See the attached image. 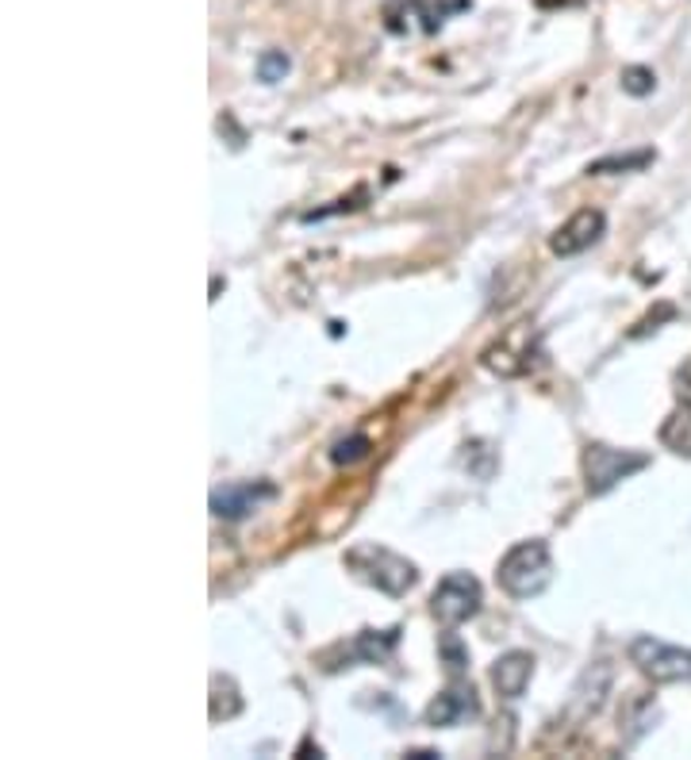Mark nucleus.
Segmentation results:
<instances>
[{
  "instance_id": "obj_5",
  "label": "nucleus",
  "mask_w": 691,
  "mask_h": 760,
  "mask_svg": "<svg viewBox=\"0 0 691 760\" xmlns=\"http://www.w3.org/2000/svg\"><path fill=\"white\" fill-rule=\"evenodd\" d=\"M480 604H485V591L480 580L472 572H446L438 580L435 596H430V615L443 626H461L469 618H477Z\"/></svg>"
},
{
  "instance_id": "obj_13",
  "label": "nucleus",
  "mask_w": 691,
  "mask_h": 760,
  "mask_svg": "<svg viewBox=\"0 0 691 760\" xmlns=\"http://www.w3.org/2000/svg\"><path fill=\"white\" fill-rule=\"evenodd\" d=\"M243 711V699H238V688L231 676H212V722H220V718H235Z\"/></svg>"
},
{
  "instance_id": "obj_17",
  "label": "nucleus",
  "mask_w": 691,
  "mask_h": 760,
  "mask_svg": "<svg viewBox=\"0 0 691 760\" xmlns=\"http://www.w3.org/2000/svg\"><path fill=\"white\" fill-rule=\"evenodd\" d=\"M369 446H373V442L365 438V434H354V438H343L335 449H331V462H335V465H354V462H362V457H369Z\"/></svg>"
},
{
  "instance_id": "obj_6",
  "label": "nucleus",
  "mask_w": 691,
  "mask_h": 760,
  "mask_svg": "<svg viewBox=\"0 0 691 760\" xmlns=\"http://www.w3.org/2000/svg\"><path fill=\"white\" fill-rule=\"evenodd\" d=\"M535 354L538 346H535V334H530V323H519V327L499 334V342H492L480 354V365L499 373V377H519V373H527L535 365Z\"/></svg>"
},
{
  "instance_id": "obj_7",
  "label": "nucleus",
  "mask_w": 691,
  "mask_h": 760,
  "mask_svg": "<svg viewBox=\"0 0 691 760\" xmlns=\"http://www.w3.org/2000/svg\"><path fill=\"white\" fill-rule=\"evenodd\" d=\"M603 231H607V215L599 212V207H580V212H572L569 220L549 235V250H553L557 257H577V254H585V250H592L596 242L603 239Z\"/></svg>"
},
{
  "instance_id": "obj_4",
  "label": "nucleus",
  "mask_w": 691,
  "mask_h": 760,
  "mask_svg": "<svg viewBox=\"0 0 691 760\" xmlns=\"http://www.w3.org/2000/svg\"><path fill=\"white\" fill-rule=\"evenodd\" d=\"M630 661L642 668L653 683H691V649L669 646L653 634L630 641Z\"/></svg>"
},
{
  "instance_id": "obj_8",
  "label": "nucleus",
  "mask_w": 691,
  "mask_h": 760,
  "mask_svg": "<svg viewBox=\"0 0 691 760\" xmlns=\"http://www.w3.org/2000/svg\"><path fill=\"white\" fill-rule=\"evenodd\" d=\"M480 711V703H477V691H472V683H449V688L443 691V696H435L430 699V707H427V726H457V722H465V718H472Z\"/></svg>"
},
{
  "instance_id": "obj_18",
  "label": "nucleus",
  "mask_w": 691,
  "mask_h": 760,
  "mask_svg": "<svg viewBox=\"0 0 691 760\" xmlns=\"http://www.w3.org/2000/svg\"><path fill=\"white\" fill-rule=\"evenodd\" d=\"M438 653H443L449 672H465V665H469V653H465V646L457 641V634H443V638H438Z\"/></svg>"
},
{
  "instance_id": "obj_9",
  "label": "nucleus",
  "mask_w": 691,
  "mask_h": 760,
  "mask_svg": "<svg viewBox=\"0 0 691 760\" xmlns=\"http://www.w3.org/2000/svg\"><path fill=\"white\" fill-rule=\"evenodd\" d=\"M273 484H227V488L212 492V515L220 519H246L262 499L273 496Z\"/></svg>"
},
{
  "instance_id": "obj_14",
  "label": "nucleus",
  "mask_w": 691,
  "mask_h": 760,
  "mask_svg": "<svg viewBox=\"0 0 691 760\" xmlns=\"http://www.w3.org/2000/svg\"><path fill=\"white\" fill-rule=\"evenodd\" d=\"M653 162V150H638V154H627V158H599V162L588 165V173H622V170H642V165Z\"/></svg>"
},
{
  "instance_id": "obj_3",
  "label": "nucleus",
  "mask_w": 691,
  "mask_h": 760,
  "mask_svg": "<svg viewBox=\"0 0 691 760\" xmlns=\"http://www.w3.org/2000/svg\"><path fill=\"white\" fill-rule=\"evenodd\" d=\"M646 465H649V454H642V449H614V446H603V442H588L585 454H580L588 496H607L614 484L630 480Z\"/></svg>"
},
{
  "instance_id": "obj_11",
  "label": "nucleus",
  "mask_w": 691,
  "mask_h": 760,
  "mask_svg": "<svg viewBox=\"0 0 691 760\" xmlns=\"http://www.w3.org/2000/svg\"><path fill=\"white\" fill-rule=\"evenodd\" d=\"M396 646H399V626H393V630H362L354 641H349L346 661L377 665V661H385Z\"/></svg>"
},
{
  "instance_id": "obj_12",
  "label": "nucleus",
  "mask_w": 691,
  "mask_h": 760,
  "mask_svg": "<svg viewBox=\"0 0 691 760\" xmlns=\"http://www.w3.org/2000/svg\"><path fill=\"white\" fill-rule=\"evenodd\" d=\"M661 446L677 457H691V404L680 399V407L661 423Z\"/></svg>"
},
{
  "instance_id": "obj_16",
  "label": "nucleus",
  "mask_w": 691,
  "mask_h": 760,
  "mask_svg": "<svg viewBox=\"0 0 691 760\" xmlns=\"http://www.w3.org/2000/svg\"><path fill=\"white\" fill-rule=\"evenodd\" d=\"M288 70H293V62H288L285 50H265V54L257 58V78H262L265 85H277V81H285Z\"/></svg>"
},
{
  "instance_id": "obj_19",
  "label": "nucleus",
  "mask_w": 691,
  "mask_h": 760,
  "mask_svg": "<svg viewBox=\"0 0 691 760\" xmlns=\"http://www.w3.org/2000/svg\"><path fill=\"white\" fill-rule=\"evenodd\" d=\"M677 396H680V399H688V404H691V357L677 369Z\"/></svg>"
},
{
  "instance_id": "obj_10",
  "label": "nucleus",
  "mask_w": 691,
  "mask_h": 760,
  "mask_svg": "<svg viewBox=\"0 0 691 760\" xmlns=\"http://www.w3.org/2000/svg\"><path fill=\"white\" fill-rule=\"evenodd\" d=\"M530 676H535V657L527 649H511V653H504L492 665V683L504 699H519L527 691Z\"/></svg>"
},
{
  "instance_id": "obj_2",
  "label": "nucleus",
  "mask_w": 691,
  "mask_h": 760,
  "mask_svg": "<svg viewBox=\"0 0 691 760\" xmlns=\"http://www.w3.org/2000/svg\"><path fill=\"white\" fill-rule=\"evenodd\" d=\"M346 569L357 576V580H365L369 588L385 591V596H407V591L419 584V569H415V561H407V557L393 554L388 546H377V541H362V546L346 549Z\"/></svg>"
},
{
  "instance_id": "obj_15",
  "label": "nucleus",
  "mask_w": 691,
  "mask_h": 760,
  "mask_svg": "<svg viewBox=\"0 0 691 760\" xmlns=\"http://www.w3.org/2000/svg\"><path fill=\"white\" fill-rule=\"evenodd\" d=\"M619 81H622V93L649 97V93H653V85H657V73L649 70V65H627V70L619 73Z\"/></svg>"
},
{
  "instance_id": "obj_1",
  "label": "nucleus",
  "mask_w": 691,
  "mask_h": 760,
  "mask_svg": "<svg viewBox=\"0 0 691 760\" xmlns=\"http://www.w3.org/2000/svg\"><path fill=\"white\" fill-rule=\"evenodd\" d=\"M496 584L511 599H535L553 584V557L542 538L515 541L496 565Z\"/></svg>"
}]
</instances>
